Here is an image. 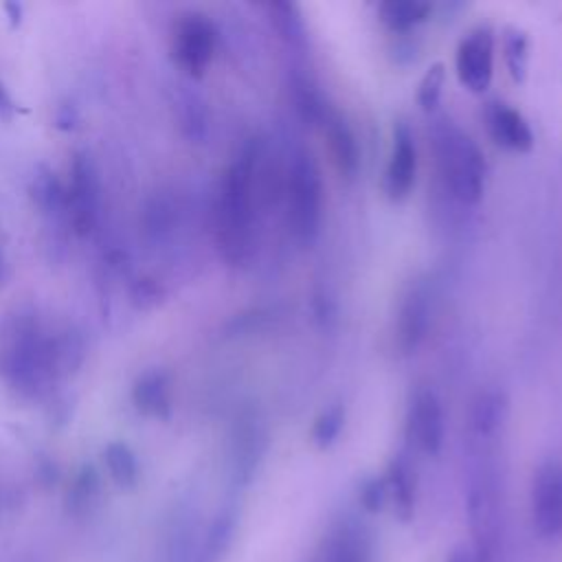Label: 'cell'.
I'll use <instances>...</instances> for the list:
<instances>
[{
  "mask_svg": "<svg viewBox=\"0 0 562 562\" xmlns=\"http://www.w3.org/2000/svg\"><path fill=\"white\" fill-rule=\"evenodd\" d=\"M259 145L248 143L228 165L215 204V239L231 266H244L255 250L259 198Z\"/></svg>",
  "mask_w": 562,
  "mask_h": 562,
  "instance_id": "obj_1",
  "label": "cell"
},
{
  "mask_svg": "<svg viewBox=\"0 0 562 562\" xmlns=\"http://www.w3.org/2000/svg\"><path fill=\"white\" fill-rule=\"evenodd\" d=\"M432 149L446 191L461 204H476L485 189V158L476 143L454 123L441 121L432 130Z\"/></svg>",
  "mask_w": 562,
  "mask_h": 562,
  "instance_id": "obj_2",
  "label": "cell"
},
{
  "mask_svg": "<svg viewBox=\"0 0 562 562\" xmlns=\"http://www.w3.org/2000/svg\"><path fill=\"white\" fill-rule=\"evenodd\" d=\"M285 220L296 241L310 246L323 220V182L310 154L296 151L283 176Z\"/></svg>",
  "mask_w": 562,
  "mask_h": 562,
  "instance_id": "obj_3",
  "label": "cell"
},
{
  "mask_svg": "<svg viewBox=\"0 0 562 562\" xmlns=\"http://www.w3.org/2000/svg\"><path fill=\"white\" fill-rule=\"evenodd\" d=\"M470 553L474 562H498L503 549V503L498 481L487 465L472 472L468 483Z\"/></svg>",
  "mask_w": 562,
  "mask_h": 562,
  "instance_id": "obj_4",
  "label": "cell"
},
{
  "mask_svg": "<svg viewBox=\"0 0 562 562\" xmlns=\"http://www.w3.org/2000/svg\"><path fill=\"white\" fill-rule=\"evenodd\" d=\"M531 525L542 540L562 536V463L549 459L531 481Z\"/></svg>",
  "mask_w": 562,
  "mask_h": 562,
  "instance_id": "obj_5",
  "label": "cell"
},
{
  "mask_svg": "<svg viewBox=\"0 0 562 562\" xmlns=\"http://www.w3.org/2000/svg\"><path fill=\"white\" fill-rule=\"evenodd\" d=\"M99 215V173L86 151H77L70 167V187L66 191V217L77 235H88Z\"/></svg>",
  "mask_w": 562,
  "mask_h": 562,
  "instance_id": "obj_6",
  "label": "cell"
},
{
  "mask_svg": "<svg viewBox=\"0 0 562 562\" xmlns=\"http://www.w3.org/2000/svg\"><path fill=\"white\" fill-rule=\"evenodd\" d=\"M454 72L472 94H483L494 77V33L490 26L472 29L457 46Z\"/></svg>",
  "mask_w": 562,
  "mask_h": 562,
  "instance_id": "obj_7",
  "label": "cell"
},
{
  "mask_svg": "<svg viewBox=\"0 0 562 562\" xmlns=\"http://www.w3.org/2000/svg\"><path fill=\"white\" fill-rule=\"evenodd\" d=\"M215 53V26L202 13H187L173 35V55L189 77H202Z\"/></svg>",
  "mask_w": 562,
  "mask_h": 562,
  "instance_id": "obj_8",
  "label": "cell"
},
{
  "mask_svg": "<svg viewBox=\"0 0 562 562\" xmlns=\"http://www.w3.org/2000/svg\"><path fill=\"white\" fill-rule=\"evenodd\" d=\"M443 408L432 389H419L408 406L406 437L424 454H437L443 446Z\"/></svg>",
  "mask_w": 562,
  "mask_h": 562,
  "instance_id": "obj_9",
  "label": "cell"
},
{
  "mask_svg": "<svg viewBox=\"0 0 562 562\" xmlns=\"http://www.w3.org/2000/svg\"><path fill=\"white\" fill-rule=\"evenodd\" d=\"M40 338L42 331L33 314H4L0 318V375L9 378L29 358Z\"/></svg>",
  "mask_w": 562,
  "mask_h": 562,
  "instance_id": "obj_10",
  "label": "cell"
},
{
  "mask_svg": "<svg viewBox=\"0 0 562 562\" xmlns=\"http://www.w3.org/2000/svg\"><path fill=\"white\" fill-rule=\"evenodd\" d=\"M417 176V149L411 130L400 123L393 132V147L384 171V191L389 200L402 202L415 187Z\"/></svg>",
  "mask_w": 562,
  "mask_h": 562,
  "instance_id": "obj_11",
  "label": "cell"
},
{
  "mask_svg": "<svg viewBox=\"0 0 562 562\" xmlns=\"http://www.w3.org/2000/svg\"><path fill=\"white\" fill-rule=\"evenodd\" d=\"M485 123L496 145L512 151H529L533 147L531 125L516 108L494 101L485 110Z\"/></svg>",
  "mask_w": 562,
  "mask_h": 562,
  "instance_id": "obj_12",
  "label": "cell"
},
{
  "mask_svg": "<svg viewBox=\"0 0 562 562\" xmlns=\"http://www.w3.org/2000/svg\"><path fill=\"white\" fill-rule=\"evenodd\" d=\"M318 125L323 127L331 165L342 178H353L360 165V149L351 127L336 112H329V110L323 112V116L318 119Z\"/></svg>",
  "mask_w": 562,
  "mask_h": 562,
  "instance_id": "obj_13",
  "label": "cell"
},
{
  "mask_svg": "<svg viewBox=\"0 0 562 562\" xmlns=\"http://www.w3.org/2000/svg\"><path fill=\"white\" fill-rule=\"evenodd\" d=\"M132 402L145 417L167 419L171 415L167 373L160 369L145 371L132 386Z\"/></svg>",
  "mask_w": 562,
  "mask_h": 562,
  "instance_id": "obj_14",
  "label": "cell"
},
{
  "mask_svg": "<svg viewBox=\"0 0 562 562\" xmlns=\"http://www.w3.org/2000/svg\"><path fill=\"white\" fill-rule=\"evenodd\" d=\"M386 501L393 507L395 518L408 522L415 514V472L404 457H395L384 476Z\"/></svg>",
  "mask_w": 562,
  "mask_h": 562,
  "instance_id": "obj_15",
  "label": "cell"
},
{
  "mask_svg": "<svg viewBox=\"0 0 562 562\" xmlns=\"http://www.w3.org/2000/svg\"><path fill=\"white\" fill-rule=\"evenodd\" d=\"M327 562H371V540L351 520L340 522L327 540Z\"/></svg>",
  "mask_w": 562,
  "mask_h": 562,
  "instance_id": "obj_16",
  "label": "cell"
},
{
  "mask_svg": "<svg viewBox=\"0 0 562 562\" xmlns=\"http://www.w3.org/2000/svg\"><path fill=\"white\" fill-rule=\"evenodd\" d=\"M428 327V303L422 290H411L406 301L402 303L397 318V345L404 353L413 351Z\"/></svg>",
  "mask_w": 562,
  "mask_h": 562,
  "instance_id": "obj_17",
  "label": "cell"
},
{
  "mask_svg": "<svg viewBox=\"0 0 562 562\" xmlns=\"http://www.w3.org/2000/svg\"><path fill=\"white\" fill-rule=\"evenodd\" d=\"M29 193L42 215L61 220L66 217V189L59 178L46 165H37L29 184Z\"/></svg>",
  "mask_w": 562,
  "mask_h": 562,
  "instance_id": "obj_18",
  "label": "cell"
},
{
  "mask_svg": "<svg viewBox=\"0 0 562 562\" xmlns=\"http://www.w3.org/2000/svg\"><path fill=\"white\" fill-rule=\"evenodd\" d=\"M48 353H50V364L55 371V378L61 380L70 373H75L83 358H86V345L83 336L75 327H66L59 334L48 336Z\"/></svg>",
  "mask_w": 562,
  "mask_h": 562,
  "instance_id": "obj_19",
  "label": "cell"
},
{
  "mask_svg": "<svg viewBox=\"0 0 562 562\" xmlns=\"http://www.w3.org/2000/svg\"><path fill=\"white\" fill-rule=\"evenodd\" d=\"M99 492H101V476H99L97 468L92 463H83L77 470L70 487L66 492V498H64L66 514L75 516V518H83L94 507Z\"/></svg>",
  "mask_w": 562,
  "mask_h": 562,
  "instance_id": "obj_20",
  "label": "cell"
},
{
  "mask_svg": "<svg viewBox=\"0 0 562 562\" xmlns=\"http://www.w3.org/2000/svg\"><path fill=\"white\" fill-rule=\"evenodd\" d=\"M378 15L389 31L404 33L430 15V4L422 0H386L378 7Z\"/></svg>",
  "mask_w": 562,
  "mask_h": 562,
  "instance_id": "obj_21",
  "label": "cell"
},
{
  "mask_svg": "<svg viewBox=\"0 0 562 562\" xmlns=\"http://www.w3.org/2000/svg\"><path fill=\"white\" fill-rule=\"evenodd\" d=\"M103 461L108 468L110 479L121 487V490H134L140 476L136 454L130 450L127 443L123 441H112L103 450Z\"/></svg>",
  "mask_w": 562,
  "mask_h": 562,
  "instance_id": "obj_22",
  "label": "cell"
},
{
  "mask_svg": "<svg viewBox=\"0 0 562 562\" xmlns=\"http://www.w3.org/2000/svg\"><path fill=\"white\" fill-rule=\"evenodd\" d=\"M235 536V514L231 509L220 512L202 536V562H220Z\"/></svg>",
  "mask_w": 562,
  "mask_h": 562,
  "instance_id": "obj_23",
  "label": "cell"
},
{
  "mask_svg": "<svg viewBox=\"0 0 562 562\" xmlns=\"http://www.w3.org/2000/svg\"><path fill=\"white\" fill-rule=\"evenodd\" d=\"M503 59L507 66L509 77L516 83H522L527 77V66H529V37L520 26L507 24L503 26Z\"/></svg>",
  "mask_w": 562,
  "mask_h": 562,
  "instance_id": "obj_24",
  "label": "cell"
},
{
  "mask_svg": "<svg viewBox=\"0 0 562 562\" xmlns=\"http://www.w3.org/2000/svg\"><path fill=\"white\" fill-rule=\"evenodd\" d=\"M202 536L195 522H180L169 538L167 562H202Z\"/></svg>",
  "mask_w": 562,
  "mask_h": 562,
  "instance_id": "obj_25",
  "label": "cell"
},
{
  "mask_svg": "<svg viewBox=\"0 0 562 562\" xmlns=\"http://www.w3.org/2000/svg\"><path fill=\"white\" fill-rule=\"evenodd\" d=\"M266 9H268L270 24L290 46L305 44V24L299 9L292 2H270L266 4Z\"/></svg>",
  "mask_w": 562,
  "mask_h": 562,
  "instance_id": "obj_26",
  "label": "cell"
},
{
  "mask_svg": "<svg viewBox=\"0 0 562 562\" xmlns=\"http://www.w3.org/2000/svg\"><path fill=\"white\" fill-rule=\"evenodd\" d=\"M180 127L193 143H200L206 136V108L195 92H184L180 97Z\"/></svg>",
  "mask_w": 562,
  "mask_h": 562,
  "instance_id": "obj_27",
  "label": "cell"
},
{
  "mask_svg": "<svg viewBox=\"0 0 562 562\" xmlns=\"http://www.w3.org/2000/svg\"><path fill=\"white\" fill-rule=\"evenodd\" d=\"M443 83H446V66L443 61H432L422 75L417 86V103L424 112H432L439 105Z\"/></svg>",
  "mask_w": 562,
  "mask_h": 562,
  "instance_id": "obj_28",
  "label": "cell"
},
{
  "mask_svg": "<svg viewBox=\"0 0 562 562\" xmlns=\"http://www.w3.org/2000/svg\"><path fill=\"white\" fill-rule=\"evenodd\" d=\"M342 424H345V408L340 404H331L327 406L314 422L312 426V441L318 446V448H329L340 430H342Z\"/></svg>",
  "mask_w": 562,
  "mask_h": 562,
  "instance_id": "obj_29",
  "label": "cell"
},
{
  "mask_svg": "<svg viewBox=\"0 0 562 562\" xmlns=\"http://www.w3.org/2000/svg\"><path fill=\"white\" fill-rule=\"evenodd\" d=\"M173 206L167 198H151L143 209V226L149 237H160L171 228Z\"/></svg>",
  "mask_w": 562,
  "mask_h": 562,
  "instance_id": "obj_30",
  "label": "cell"
},
{
  "mask_svg": "<svg viewBox=\"0 0 562 562\" xmlns=\"http://www.w3.org/2000/svg\"><path fill=\"white\" fill-rule=\"evenodd\" d=\"M162 285L151 277H140L130 285V303L136 310H151L162 301Z\"/></svg>",
  "mask_w": 562,
  "mask_h": 562,
  "instance_id": "obj_31",
  "label": "cell"
},
{
  "mask_svg": "<svg viewBox=\"0 0 562 562\" xmlns=\"http://www.w3.org/2000/svg\"><path fill=\"white\" fill-rule=\"evenodd\" d=\"M498 404L501 402H498L496 395H483L481 397V402L476 404L474 415H472V424H474L476 435L487 437L498 428V422H501V413H498L501 406Z\"/></svg>",
  "mask_w": 562,
  "mask_h": 562,
  "instance_id": "obj_32",
  "label": "cell"
},
{
  "mask_svg": "<svg viewBox=\"0 0 562 562\" xmlns=\"http://www.w3.org/2000/svg\"><path fill=\"white\" fill-rule=\"evenodd\" d=\"M386 503H389V501H386V485H384V479H378V476L367 479V481L362 483V487H360V505H362L367 512L375 514V512H380Z\"/></svg>",
  "mask_w": 562,
  "mask_h": 562,
  "instance_id": "obj_33",
  "label": "cell"
},
{
  "mask_svg": "<svg viewBox=\"0 0 562 562\" xmlns=\"http://www.w3.org/2000/svg\"><path fill=\"white\" fill-rule=\"evenodd\" d=\"M79 125V108L72 101H64L55 110V127L70 132Z\"/></svg>",
  "mask_w": 562,
  "mask_h": 562,
  "instance_id": "obj_34",
  "label": "cell"
},
{
  "mask_svg": "<svg viewBox=\"0 0 562 562\" xmlns=\"http://www.w3.org/2000/svg\"><path fill=\"white\" fill-rule=\"evenodd\" d=\"M37 476H40V481H42L44 485H53V483L57 481V468H55V463L48 461V459H44V461L37 465Z\"/></svg>",
  "mask_w": 562,
  "mask_h": 562,
  "instance_id": "obj_35",
  "label": "cell"
},
{
  "mask_svg": "<svg viewBox=\"0 0 562 562\" xmlns=\"http://www.w3.org/2000/svg\"><path fill=\"white\" fill-rule=\"evenodd\" d=\"M13 112H15V103H13L11 94L7 92L4 83L0 81V114H2V116H11Z\"/></svg>",
  "mask_w": 562,
  "mask_h": 562,
  "instance_id": "obj_36",
  "label": "cell"
},
{
  "mask_svg": "<svg viewBox=\"0 0 562 562\" xmlns=\"http://www.w3.org/2000/svg\"><path fill=\"white\" fill-rule=\"evenodd\" d=\"M446 562H474V558H472L470 549H465V547H457V549H452V553L448 555V560H446Z\"/></svg>",
  "mask_w": 562,
  "mask_h": 562,
  "instance_id": "obj_37",
  "label": "cell"
},
{
  "mask_svg": "<svg viewBox=\"0 0 562 562\" xmlns=\"http://www.w3.org/2000/svg\"><path fill=\"white\" fill-rule=\"evenodd\" d=\"M4 9L9 11V20H11V24H13V26H18V24H20V20H22V4H20V2H7V4H4Z\"/></svg>",
  "mask_w": 562,
  "mask_h": 562,
  "instance_id": "obj_38",
  "label": "cell"
},
{
  "mask_svg": "<svg viewBox=\"0 0 562 562\" xmlns=\"http://www.w3.org/2000/svg\"><path fill=\"white\" fill-rule=\"evenodd\" d=\"M2 277H4V263H2V257H0V283H2Z\"/></svg>",
  "mask_w": 562,
  "mask_h": 562,
  "instance_id": "obj_39",
  "label": "cell"
}]
</instances>
